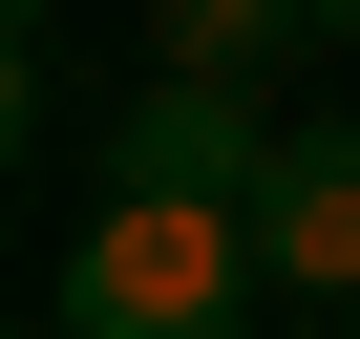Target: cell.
Instances as JSON below:
<instances>
[{
  "mask_svg": "<svg viewBox=\"0 0 360 339\" xmlns=\"http://www.w3.org/2000/svg\"><path fill=\"white\" fill-rule=\"evenodd\" d=\"M148 43H169V64H212V85H255L276 43H318V0H148Z\"/></svg>",
  "mask_w": 360,
  "mask_h": 339,
  "instance_id": "4",
  "label": "cell"
},
{
  "mask_svg": "<svg viewBox=\"0 0 360 339\" xmlns=\"http://www.w3.org/2000/svg\"><path fill=\"white\" fill-rule=\"evenodd\" d=\"M255 170H276V127H255V85H212V64H169V85L106 127V191H233V212H255Z\"/></svg>",
  "mask_w": 360,
  "mask_h": 339,
  "instance_id": "2",
  "label": "cell"
},
{
  "mask_svg": "<svg viewBox=\"0 0 360 339\" xmlns=\"http://www.w3.org/2000/svg\"><path fill=\"white\" fill-rule=\"evenodd\" d=\"M255 297H276V255L233 191H106L64 234V339H255Z\"/></svg>",
  "mask_w": 360,
  "mask_h": 339,
  "instance_id": "1",
  "label": "cell"
},
{
  "mask_svg": "<svg viewBox=\"0 0 360 339\" xmlns=\"http://www.w3.org/2000/svg\"><path fill=\"white\" fill-rule=\"evenodd\" d=\"M255 255H276V297H360V127H297L255 170Z\"/></svg>",
  "mask_w": 360,
  "mask_h": 339,
  "instance_id": "3",
  "label": "cell"
},
{
  "mask_svg": "<svg viewBox=\"0 0 360 339\" xmlns=\"http://www.w3.org/2000/svg\"><path fill=\"white\" fill-rule=\"evenodd\" d=\"M43 339H64V318H43Z\"/></svg>",
  "mask_w": 360,
  "mask_h": 339,
  "instance_id": "6",
  "label": "cell"
},
{
  "mask_svg": "<svg viewBox=\"0 0 360 339\" xmlns=\"http://www.w3.org/2000/svg\"><path fill=\"white\" fill-rule=\"evenodd\" d=\"M318 43H360V0H318Z\"/></svg>",
  "mask_w": 360,
  "mask_h": 339,
  "instance_id": "5",
  "label": "cell"
}]
</instances>
